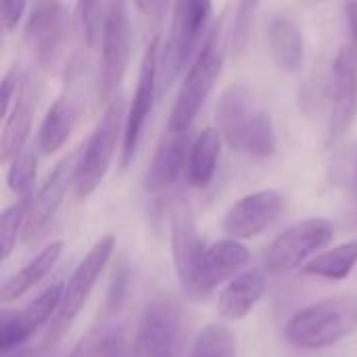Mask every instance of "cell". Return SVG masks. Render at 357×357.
<instances>
[{
    "label": "cell",
    "instance_id": "25",
    "mask_svg": "<svg viewBox=\"0 0 357 357\" xmlns=\"http://www.w3.org/2000/svg\"><path fill=\"white\" fill-rule=\"evenodd\" d=\"M357 266V238L312 257L301 272L326 280H345Z\"/></svg>",
    "mask_w": 357,
    "mask_h": 357
},
{
    "label": "cell",
    "instance_id": "15",
    "mask_svg": "<svg viewBox=\"0 0 357 357\" xmlns=\"http://www.w3.org/2000/svg\"><path fill=\"white\" fill-rule=\"evenodd\" d=\"M113 251H115V236L113 234H105L84 255V259L73 270L69 282L65 284L63 303H61V310L56 314L59 322H67L69 324L84 310V305L88 303V299L92 295V289L96 287L98 278L102 276V272H105Z\"/></svg>",
    "mask_w": 357,
    "mask_h": 357
},
{
    "label": "cell",
    "instance_id": "12",
    "mask_svg": "<svg viewBox=\"0 0 357 357\" xmlns=\"http://www.w3.org/2000/svg\"><path fill=\"white\" fill-rule=\"evenodd\" d=\"M169 232H172V255L174 268L182 293L195 301V280L197 270L205 251L195 224V215L186 201H176L169 209Z\"/></svg>",
    "mask_w": 357,
    "mask_h": 357
},
{
    "label": "cell",
    "instance_id": "13",
    "mask_svg": "<svg viewBox=\"0 0 357 357\" xmlns=\"http://www.w3.org/2000/svg\"><path fill=\"white\" fill-rule=\"evenodd\" d=\"M284 207V199L276 190H257L234 201L224 220L222 230L236 241L255 238L276 224Z\"/></svg>",
    "mask_w": 357,
    "mask_h": 357
},
{
    "label": "cell",
    "instance_id": "6",
    "mask_svg": "<svg viewBox=\"0 0 357 357\" xmlns=\"http://www.w3.org/2000/svg\"><path fill=\"white\" fill-rule=\"evenodd\" d=\"M126 117H128L126 100L121 94H117L109 100V105L105 107L92 136L88 138V142L79 151L75 182H73L77 199L90 197L102 184V180L111 167V161L115 157L119 136L123 138Z\"/></svg>",
    "mask_w": 357,
    "mask_h": 357
},
{
    "label": "cell",
    "instance_id": "34",
    "mask_svg": "<svg viewBox=\"0 0 357 357\" xmlns=\"http://www.w3.org/2000/svg\"><path fill=\"white\" fill-rule=\"evenodd\" d=\"M19 71L10 69L4 77H2V117H6V113L10 111V102L17 98L19 92Z\"/></svg>",
    "mask_w": 357,
    "mask_h": 357
},
{
    "label": "cell",
    "instance_id": "20",
    "mask_svg": "<svg viewBox=\"0 0 357 357\" xmlns=\"http://www.w3.org/2000/svg\"><path fill=\"white\" fill-rule=\"evenodd\" d=\"M222 134L218 128H205L190 144L186 161V180L192 188H207L215 176L220 153H222Z\"/></svg>",
    "mask_w": 357,
    "mask_h": 357
},
{
    "label": "cell",
    "instance_id": "5",
    "mask_svg": "<svg viewBox=\"0 0 357 357\" xmlns=\"http://www.w3.org/2000/svg\"><path fill=\"white\" fill-rule=\"evenodd\" d=\"M224 65V19L209 29V36L199 50L197 59L188 67L180 94L169 115L167 130L176 132H190L195 117L199 115L201 107L205 105L207 96L211 94L215 79L222 73Z\"/></svg>",
    "mask_w": 357,
    "mask_h": 357
},
{
    "label": "cell",
    "instance_id": "11",
    "mask_svg": "<svg viewBox=\"0 0 357 357\" xmlns=\"http://www.w3.org/2000/svg\"><path fill=\"white\" fill-rule=\"evenodd\" d=\"M159 54H161V40H159V36H155L142 54L136 92H134L130 109H128L123 142H121V169H128L130 163L134 161L140 140H142L146 119L153 111L155 92L159 86Z\"/></svg>",
    "mask_w": 357,
    "mask_h": 357
},
{
    "label": "cell",
    "instance_id": "35",
    "mask_svg": "<svg viewBox=\"0 0 357 357\" xmlns=\"http://www.w3.org/2000/svg\"><path fill=\"white\" fill-rule=\"evenodd\" d=\"M136 8L144 15V17H151V19H161L167 10V4L169 0H134Z\"/></svg>",
    "mask_w": 357,
    "mask_h": 357
},
{
    "label": "cell",
    "instance_id": "36",
    "mask_svg": "<svg viewBox=\"0 0 357 357\" xmlns=\"http://www.w3.org/2000/svg\"><path fill=\"white\" fill-rule=\"evenodd\" d=\"M6 357H56V351L50 345H40V347H19Z\"/></svg>",
    "mask_w": 357,
    "mask_h": 357
},
{
    "label": "cell",
    "instance_id": "7",
    "mask_svg": "<svg viewBox=\"0 0 357 357\" xmlns=\"http://www.w3.org/2000/svg\"><path fill=\"white\" fill-rule=\"evenodd\" d=\"M335 236V226L324 218H310L280 232L264 253V270L282 276L303 268L312 255L324 249Z\"/></svg>",
    "mask_w": 357,
    "mask_h": 357
},
{
    "label": "cell",
    "instance_id": "27",
    "mask_svg": "<svg viewBox=\"0 0 357 357\" xmlns=\"http://www.w3.org/2000/svg\"><path fill=\"white\" fill-rule=\"evenodd\" d=\"M188 357H236V337L224 324H209L197 335Z\"/></svg>",
    "mask_w": 357,
    "mask_h": 357
},
{
    "label": "cell",
    "instance_id": "18",
    "mask_svg": "<svg viewBox=\"0 0 357 357\" xmlns=\"http://www.w3.org/2000/svg\"><path fill=\"white\" fill-rule=\"evenodd\" d=\"M190 144H192L190 132L165 130V134L155 151V157L149 165V172L144 176V186L149 192L165 190L180 178V174L188 161Z\"/></svg>",
    "mask_w": 357,
    "mask_h": 357
},
{
    "label": "cell",
    "instance_id": "21",
    "mask_svg": "<svg viewBox=\"0 0 357 357\" xmlns=\"http://www.w3.org/2000/svg\"><path fill=\"white\" fill-rule=\"evenodd\" d=\"M77 102L71 96H59L50 109L46 111V117L42 119V126L38 130V149L44 155H52L61 151L77 121Z\"/></svg>",
    "mask_w": 357,
    "mask_h": 357
},
{
    "label": "cell",
    "instance_id": "8",
    "mask_svg": "<svg viewBox=\"0 0 357 357\" xmlns=\"http://www.w3.org/2000/svg\"><path fill=\"white\" fill-rule=\"evenodd\" d=\"M182 347V314L169 299H153L144 305L134 341L132 357H178Z\"/></svg>",
    "mask_w": 357,
    "mask_h": 357
},
{
    "label": "cell",
    "instance_id": "16",
    "mask_svg": "<svg viewBox=\"0 0 357 357\" xmlns=\"http://www.w3.org/2000/svg\"><path fill=\"white\" fill-rule=\"evenodd\" d=\"M249 249L236 238H222L211 245H205L197 280H195V301L207 297L213 289L224 282H230L241 274V270L249 264Z\"/></svg>",
    "mask_w": 357,
    "mask_h": 357
},
{
    "label": "cell",
    "instance_id": "28",
    "mask_svg": "<svg viewBox=\"0 0 357 357\" xmlns=\"http://www.w3.org/2000/svg\"><path fill=\"white\" fill-rule=\"evenodd\" d=\"M36 174H38V159H36V153L31 149H23L13 161H10V167H8V174H6V182H8V188L19 197V199H27V197H33V184H36Z\"/></svg>",
    "mask_w": 357,
    "mask_h": 357
},
{
    "label": "cell",
    "instance_id": "14",
    "mask_svg": "<svg viewBox=\"0 0 357 357\" xmlns=\"http://www.w3.org/2000/svg\"><path fill=\"white\" fill-rule=\"evenodd\" d=\"M77 159H79V151H75L69 157H65L63 161H59L56 167L52 169V174L42 184V188L36 192V197H31L27 218H25V228L21 234V238L25 243L38 238L52 222L54 213L59 211V207L65 199L67 188L73 186V182H75Z\"/></svg>",
    "mask_w": 357,
    "mask_h": 357
},
{
    "label": "cell",
    "instance_id": "24",
    "mask_svg": "<svg viewBox=\"0 0 357 357\" xmlns=\"http://www.w3.org/2000/svg\"><path fill=\"white\" fill-rule=\"evenodd\" d=\"M69 357H132V345L119 328L98 324L77 341Z\"/></svg>",
    "mask_w": 357,
    "mask_h": 357
},
{
    "label": "cell",
    "instance_id": "37",
    "mask_svg": "<svg viewBox=\"0 0 357 357\" xmlns=\"http://www.w3.org/2000/svg\"><path fill=\"white\" fill-rule=\"evenodd\" d=\"M349 224L357 228V149L351 167V207H349Z\"/></svg>",
    "mask_w": 357,
    "mask_h": 357
},
{
    "label": "cell",
    "instance_id": "22",
    "mask_svg": "<svg viewBox=\"0 0 357 357\" xmlns=\"http://www.w3.org/2000/svg\"><path fill=\"white\" fill-rule=\"evenodd\" d=\"M61 253H63L61 241L46 245L31 261H27L19 272H15L8 280H4V284L0 289V301L2 303L15 301L21 295H25L29 289H33L40 280H44L50 274V270L61 259Z\"/></svg>",
    "mask_w": 357,
    "mask_h": 357
},
{
    "label": "cell",
    "instance_id": "9",
    "mask_svg": "<svg viewBox=\"0 0 357 357\" xmlns=\"http://www.w3.org/2000/svg\"><path fill=\"white\" fill-rule=\"evenodd\" d=\"M130 17L126 0H107L100 36V75L98 98L111 100L130 63Z\"/></svg>",
    "mask_w": 357,
    "mask_h": 357
},
{
    "label": "cell",
    "instance_id": "31",
    "mask_svg": "<svg viewBox=\"0 0 357 357\" xmlns=\"http://www.w3.org/2000/svg\"><path fill=\"white\" fill-rule=\"evenodd\" d=\"M259 0H238L236 15H234V25H232V48L234 52H245L251 31H253V19L257 13Z\"/></svg>",
    "mask_w": 357,
    "mask_h": 357
},
{
    "label": "cell",
    "instance_id": "10",
    "mask_svg": "<svg viewBox=\"0 0 357 357\" xmlns=\"http://www.w3.org/2000/svg\"><path fill=\"white\" fill-rule=\"evenodd\" d=\"M69 15L63 0H33L23 33L36 63L48 73H54L61 63Z\"/></svg>",
    "mask_w": 357,
    "mask_h": 357
},
{
    "label": "cell",
    "instance_id": "19",
    "mask_svg": "<svg viewBox=\"0 0 357 357\" xmlns=\"http://www.w3.org/2000/svg\"><path fill=\"white\" fill-rule=\"evenodd\" d=\"M266 282H268V272L264 268H253L232 278L226 284V289L220 293L218 299L220 316L230 322H238L247 318L261 301L266 293Z\"/></svg>",
    "mask_w": 357,
    "mask_h": 357
},
{
    "label": "cell",
    "instance_id": "17",
    "mask_svg": "<svg viewBox=\"0 0 357 357\" xmlns=\"http://www.w3.org/2000/svg\"><path fill=\"white\" fill-rule=\"evenodd\" d=\"M36 98H38V86L31 82L29 75L23 77L15 105L4 117V128H2V140H0V161L10 163L27 144L29 132H31V121L36 113Z\"/></svg>",
    "mask_w": 357,
    "mask_h": 357
},
{
    "label": "cell",
    "instance_id": "29",
    "mask_svg": "<svg viewBox=\"0 0 357 357\" xmlns=\"http://www.w3.org/2000/svg\"><path fill=\"white\" fill-rule=\"evenodd\" d=\"M29 201H31V197L19 199L17 203L6 207L0 218V257L2 259H8V255L13 253V249L17 245L19 234H23Z\"/></svg>",
    "mask_w": 357,
    "mask_h": 357
},
{
    "label": "cell",
    "instance_id": "1",
    "mask_svg": "<svg viewBox=\"0 0 357 357\" xmlns=\"http://www.w3.org/2000/svg\"><path fill=\"white\" fill-rule=\"evenodd\" d=\"M215 128L224 142L251 159H268L276 151V130L270 113L245 84L228 86L215 105Z\"/></svg>",
    "mask_w": 357,
    "mask_h": 357
},
{
    "label": "cell",
    "instance_id": "33",
    "mask_svg": "<svg viewBox=\"0 0 357 357\" xmlns=\"http://www.w3.org/2000/svg\"><path fill=\"white\" fill-rule=\"evenodd\" d=\"M25 8H27V0H0V21L6 33L17 29Z\"/></svg>",
    "mask_w": 357,
    "mask_h": 357
},
{
    "label": "cell",
    "instance_id": "32",
    "mask_svg": "<svg viewBox=\"0 0 357 357\" xmlns=\"http://www.w3.org/2000/svg\"><path fill=\"white\" fill-rule=\"evenodd\" d=\"M31 335L25 331V326L19 322L17 314L15 316H4L0 322V349L4 356L13 354L15 349H19Z\"/></svg>",
    "mask_w": 357,
    "mask_h": 357
},
{
    "label": "cell",
    "instance_id": "26",
    "mask_svg": "<svg viewBox=\"0 0 357 357\" xmlns=\"http://www.w3.org/2000/svg\"><path fill=\"white\" fill-rule=\"evenodd\" d=\"M63 295H65V284L56 282V284L48 287L44 293H40L21 314H17L19 322L25 326V331L29 335H33L40 326H44L54 314H59Z\"/></svg>",
    "mask_w": 357,
    "mask_h": 357
},
{
    "label": "cell",
    "instance_id": "30",
    "mask_svg": "<svg viewBox=\"0 0 357 357\" xmlns=\"http://www.w3.org/2000/svg\"><path fill=\"white\" fill-rule=\"evenodd\" d=\"M107 0H79L77 2V29L88 48H94L102 36Z\"/></svg>",
    "mask_w": 357,
    "mask_h": 357
},
{
    "label": "cell",
    "instance_id": "23",
    "mask_svg": "<svg viewBox=\"0 0 357 357\" xmlns=\"http://www.w3.org/2000/svg\"><path fill=\"white\" fill-rule=\"evenodd\" d=\"M270 50L276 65L287 73H297L305 59V44L299 25L291 17H274L270 23Z\"/></svg>",
    "mask_w": 357,
    "mask_h": 357
},
{
    "label": "cell",
    "instance_id": "3",
    "mask_svg": "<svg viewBox=\"0 0 357 357\" xmlns=\"http://www.w3.org/2000/svg\"><path fill=\"white\" fill-rule=\"evenodd\" d=\"M213 4L211 0H176L167 42L159 54V94H163L197 59L209 31Z\"/></svg>",
    "mask_w": 357,
    "mask_h": 357
},
{
    "label": "cell",
    "instance_id": "2",
    "mask_svg": "<svg viewBox=\"0 0 357 357\" xmlns=\"http://www.w3.org/2000/svg\"><path fill=\"white\" fill-rule=\"evenodd\" d=\"M357 331V295H337L305 305L284 326V337L299 349H326Z\"/></svg>",
    "mask_w": 357,
    "mask_h": 357
},
{
    "label": "cell",
    "instance_id": "4",
    "mask_svg": "<svg viewBox=\"0 0 357 357\" xmlns=\"http://www.w3.org/2000/svg\"><path fill=\"white\" fill-rule=\"evenodd\" d=\"M343 44L328 75V142H339L357 115V0L343 6Z\"/></svg>",
    "mask_w": 357,
    "mask_h": 357
}]
</instances>
